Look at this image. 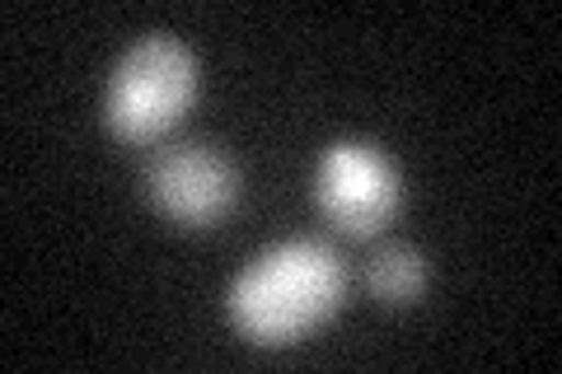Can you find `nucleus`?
<instances>
[{"mask_svg":"<svg viewBox=\"0 0 562 374\" xmlns=\"http://www.w3.org/2000/svg\"><path fill=\"white\" fill-rule=\"evenodd\" d=\"M347 272L319 239H281L244 267L225 291V314L254 347H295L342 305Z\"/></svg>","mask_w":562,"mask_h":374,"instance_id":"obj_1","label":"nucleus"},{"mask_svg":"<svg viewBox=\"0 0 562 374\" xmlns=\"http://www.w3.org/2000/svg\"><path fill=\"white\" fill-rule=\"evenodd\" d=\"M198 99V57L173 33H140L103 84V127L117 140H155Z\"/></svg>","mask_w":562,"mask_h":374,"instance_id":"obj_2","label":"nucleus"},{"mask_svg":"<svg viewBox=\"0 0 562 374\" xmlns=\"http://www.w3.org/2000/svg\"><path fill=\"white\" fill-rule=\"evenodd\" d=\"M403 202L398 165L371 140H333L314 169V206L333 229L351 239L380 235Z\"/></svg>","mask_w":562,"mask_h":374,"instance_id":"obj_3","label":"nucleus"},{"mask_svg":"<svg viewBox=\"0 0 562 374\" xmlns=\"http://www.w3.org/2000/svg\"><path fill=\"white\" fill-rule=\"evenodd\" d=\"M146 197L155 211L188 229L216 225L239 202V169L235 159L206 146V140H179L150 155L146 165Z\"/></svg>","mask_w":562,"mask_h":374,"instance_id":"obj_4","label":"nucleus"},{"mask_svg":"<svg viewBox=\"0 0 562 374\" xmlns=\"http://www.w3.org/2000/svg\"><path fill=\"white\" fill-rule=\"evenodd\" d=\"M366 291L390 309L413 305L427 291V258L413 243H380L371 262H366Z\"/></svg>","mask_w":562,"mask_h":374,"instance_id":"obj_5","label":"nucleus"}]
</instances>
